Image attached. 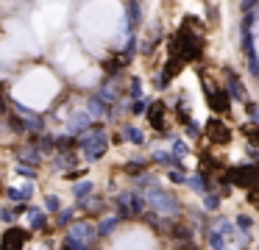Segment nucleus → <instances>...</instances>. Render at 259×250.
<instances>
[{
	"label": "nucleus",
	"mask_w": 259,
	"mask_h": 250,
	"mask_svg": "<svg viewBox=\"0 0 259 250\" xmlns=\"http://www.w3.org/2000/svg\"><path fill=\"white\" fill-rule=\"evenodd\" d=\"M151 103H153V100H131V103H128V111H131V114H148V109H151Z\"/></svg>",
	"instance_id": "nucleus-20"
},
{
	"label": "nucleus",
	"mask_w": 259,
	"mask_h": 250,
	"mask_svg": "<svg viewBox=\"0 0 259 250\" xmlns=\"http://www.w3.org/2000/svg\"><path fill=\"white\" fill-rule=\"evenodd\" d=\"M164 111H167V106L162 103V100H153L151 103V109H148V120H151V125L156 128V131H162V133H167V122H164Z\"/></svg>",
	"instance_id": "nucleus-5"
},
{
	"label": "nucleus",
	"mask_w": 259,
	"mask_h": 250,
	"mask_svg": "<svg viewBox=\"0 0 259 250\" xmlns=\"http://www.w3.org/2000/svg\"><path fill=\"white\" fill-rule=\"evenodd\" d=\"M28 225H31V231H42V228L48 225V211L31 209V211H28Z\"/></svg>",
	"instance_id": "nucleus-13"
},
{
	"label": "nucleus",
	"mask_w": 259,
	"mask_h": 250,
	"mask_svg": "<svg viewBox=\"0 0 259 250\" xmlns=\"http://www.w3.org/2000/svg\"><path fill=\"white\" fill-rule=\"evenodd\" d=\"M14 172H17V175H25V178H36V170H34V164H17L14 167Z\"/></svg>",
	"instance_id": "nucleus-27"
},
{
	"label": "nucleus",
	"mask_w": 259,
	"mask_h": 250,
	"mask_svg": "<svg viewBox=\"0 0 259 250\" xmlns=\"http://www.w3.org/2000/svg\"><path fill=\"white\" fill-rule=\"evenodd\" d=\"M240 6H242V11L248 14V11H256L259 9V0H240Z\"/></svg>",
	"instance_id": "nucleus-31"
},
{
	"label": "nucleus",
	"mask_w": 259,
	"mask_h": 250,
	"mask_svg": "<svg viewBox=\"0 0 259 250\" xmlns=\"http://www.w3.org/2000/svg\"><path fill=\"white\" fill-rule=\"evenodd\" d=\"M223 183L226 186H231V183H234V186H248V189H253L259 183V167H237V170H229L223 175Z\"/></svg>",
	"instance_id": "nucleus-3"
},
{
	"label": "nucleus",
	"mask_w": 259,
	"mask_h": 250,
	"mask_svg": "<svg viewBox=\"0 0 259 250\" xmlns=\"http://www.w3.org/2000/svg\"><path fill=\"white\" fill-rule=\"evenodd\" d=\"M73 194H75V200H87V197H92V194H95V183H92V181H81V183H75Z\"/></svg>",
	"instance_id": "nucleus-14"
},
{
	"label": "nucleus",
	"mask_w": 259,
	"mask_h": 250,
	"mask_svg": "<svg viewBox=\"0 0 259 250\" xmlns=\"http://www.w3.org/2000/svg\"><path fill=\"white\" fill-rule=\"evenodd\" d=\"M123 170L128 172V175H137V178H140L142 172L148 170V161H145V159H134V161H125V164H123Z\"/></svg>",
	"instance_id": "nucleus-15"
},
{
	"label": "nucleus",
	"mask_w": 259,
	"mask_h": 250,
	"mask_svg": "<svg viewBox=\"0 0 259 250\" xmlns=\"http://www.w3.org/2000/svg\"><path fill=\"white\" fill-rule=\"evenodd\" d=\"M248 70H251V75L259 78V56H256V53L248 56Z\"/></svg>",
	"instance_id": "nucleus-30"
},
{
	"label": "nucleus",
	"mask_w": 259,
	"mask_h": 250,
	"mask_svg": "<svg viewBox=\"0 0 259 250\" xmlns=\"http://www.w3.org/2000/svg\"><path fill=\"white\" fill-rule=\"evenodd\" d=\"M229 103H231V97H229L226 89H220V86L209 89V106H212L218 114H226V111H229Z\"/></svg>",
	"instance_id": "nucleus-6"
},
{
	"label": "nucleus",
	"mask_w": 259,
	"mask_h": 250,
	"mask_svg": "<svg viewBox=\"0 0 259 250\" xmlns=\"http://www.w3.org/2000/svg\"><path fill=\"white\" fill-rule=\"evenodd\" d=\"M234 225L240 228V233H248L253 228V217L251 214H234Z\"/></svg>",
	"instance_id": "nucleus-17"
},
{
	"label": "nucleus",
	"mask_w": 259,
	"mask_h": 250,
	"mask_svg": "<svg viewBox=\"0 0 259 250\" xmlns=\"http://www.w3.org/2000/svg\"><path fill=\"white\" fill-rule=\"evenodd\" d=\"M248 117H251V120H253V122H256V125H259V109H256V106H253V103H248Z\"/></svg>",
	"instance_id": "nucleus-32"
},
{
	"label": "nucleus",
	"mask_w": 259,
	"mask_h": 250,
	"mask_svg": "<svg viewBox=\"0 0 259 250\" xmlns=\"http://www.w3.org/2000/svg\"><path fill=\"white\" fill-rule=\"evenodd\" d=\"M226 250H229V247H226Z\"/></svg>",
	"instance_id": "nucleus-35"
},
{
	"label": "nucleus",
	"mask_w": 259,
	"mask_h": 250,
	"mask_svg": "<svg viewBox=\"0 0 259 250\" xmlns=\"http://www.w3.org/2000/svg\"><path fill=\"white\" fill-rule=\"evenodd\" d=\"M209 247L212 250H226V239L220 231H209Z\"/></svg>",
	"instance_id": "nucleus-22"
},
{
	"label": "nucleus",
	"mask_w": 259,
	"mask_h": 250,
	"mask_svg": "<svg viewBox=\"0 0 259 250\" xmlns=\"http://www.w3.org/2000/svg\"><path fill=\"white\" fill-rule=\"evenodd\" d=\"M120 139L123 142H131V144H145V133L140 131V125H120Z\"/></svg>",
	"instance_id": "nucleus-8"
},
{
	"label": "nucleus",
	"mask_w": 259,
	"mask_h": 250,
	"mask_svg": "<svg viewBox=\"0 0 259 250\" xmlns=\"http://www.w3.org/2000/svg\"><path fill=\"white\" fill-rule=\"evenodd\" d=\"M256 250H259V242H256Z\"/></svg>",
	"instance_id": "nucleus-33"
},
{
	"label": "nucleus",
	"mask_w": 259,
	"mask_h": 250,
	"mask_svg": "<svg viewBox=\"0 0 259 250\" xmlns=\"http://www.w3.org/2000/svg\"><path fill=\"white\" fill-rule=\"evenodd\" d=\"M242 50H245V56L256 53V50H253V33L248 31V28H242Z\"/></svg>",
	"instance_id": "nucleus-24"
},
{
	"label": "nucleus",
	"mask_w": 259,
	"mask_h": 250,
	"mask_svg": "<svg viewBox=\"0 0 259 250\" xmlns=\"http://www.w3.org/2000/svg\"><path fill=\"white\" fill-rule=\"evenodd\" d=\"M170 153H173L176 159H184V156L190 153V147H187L184 139H173V147H170Z\"/></svg>",
	"instance_id": "nucleus-23"
},
{
	"label": "nucleus",
	"mask_w": 259,
	"mask_h": 250,
	"mask_svg": "<svg viewBox=\"0 0 259 250\" xmlns=\"http://www.w3.org/2000/svg\"><path fill=\"white\" fill-rule=\"evenodd\" d=\"M226 92H229V97L231 100H237V103H248V92H245V86H242V81L237 75H229L226 78Z\"/></svg>",
	"instance_id": "nucleus-7"
},
{
	"label": "nucleus",
	"mask_w": 259,
	"mask_h": 250,
	"mask_svg": "<svg viewBox=\"0 0 259 250\" xmlns=\"http://www.w3.org/2000/svg\"><path fill=\"white\" fill-rule=\"evenodd\" d=\"M75 222V209H62L59 211V217H56V225H73Z\"/></svg>",
	"instance_id": "nucleus-21"
},
{
	"label": "nucleus",
	"mask_w": 259,
	"mask_h": 250,
	"mask_svg": "<svg viewBox=\"0 0 259 250\" xmlns=\"http://www.w3.org/2000/svg\"><path fill=\"white\" fill-rule=\"evenodd\" d=\"M117 225H120V217H117V214H114V217H106V220L98 225V236H109V233H112Z\"/></svg>",
	"instance_id": "nucleus-16"
},
{
	"label": "nucleus",
	"mask_w": 259,
	"mask_h": 250,
	"mask_svg": "<svg viewBox=\"0 0 259 250\" xmlns=\"http://www.w3.org/2000/svg\"><path fill=\"white\" fill-rule=\"evenodd\" d=\"M128 94H131L134 100H140V97H142V81H140V78H131V83H128Z\"/></svg>",
	"instance_id": "nucleus-26"
},
{
	"label": "nucleus",
	"mask_w": 259,
	"mask_h": 250,
	"mask_svg": "<svg viewBox=\"0 0 259 250\" xmlns=\"http://www.w3.org/2000/svg\"><path fill=\"white\" fill-rule=\"evenodd\" d=\"M206 136L212 139V142H226V139H229V128L220 120H209L206 122Z\"/></svg>",
	"instance_id": "nucleus-10"
},
{
	"label": "nucleus",
	"mask_w": 259,
	"mask_h": 250,
	"mask_svg": "<svg viewBox=\"0 0 259 250\" xmlns=\"http://www.w3.org/2000/svg\"><path fill=\"white\" fill-rule=\"evenodd\" d=\"M256 81H259V78H256Z\"/></svg>",
	"instance_id": "nucleus-34"
},
{
	"label": "nucleus",
	"mask_w": 259,
	"mask_h": 250,
	"mask_svg": "<svg viewBox=\"0 0 259 250\" xmlns=\"http://www.w3.org/2000/svg\"><path fill=\"white\" fill-rule=\"evenodd\" d=\"M87 114H90V117H106V114H112V106L95 94V97L87 100Z\"/></svg>",
	"instance_id": "nucleus-9"
},
{
	"label": "nucleus",
	"mask_w": 259,
	"mask_h": 250,
	"mask_svg": "<svg viewBox=\"0 0 259 250\" xmlns=\"http://www.w3.org/2000/svg\"><path fill=\"white\" fill-rule=\"evenodd\" d=\"M31 239V231L28 228H20V225H12L3 236H0V250H23Z\"/></svg>",
	"instance_id": "nucleus-4"
},
{
	"label": "nucleus",
	"mask_w": 259,
	"mask_h": 250,
	"mask_svg": "<svg viewBox=\"0 0 259 250\" xmlns=\"http://www.w3.org/2000/svg\"><path fill=\"white\" fill-rule=\"evenodd\" d=\"M220 194H214V192H206L203 194V211H218L220 209Z\"/></svg>",
	"instance_id": "nucleus-19"
},
{
	"label": "nucleus",
	"mask_w": 259,
	"mask_h": 250,
	"mask_svg": "<svg viewBox=\"0 0 259 250\" xmlns=\"http://www.w3.org/2000/svg\"><path fill=\"white\" fill-rule=\"evenodd\" d=\"M125 20H128V28H137L142 22V9L140 0H128V9H125Z\"/></svg>",
	"instance_id": "nucleus-12"
},
{
	"label": "nucleus",
	"mask_w": 259,
	"mask_h": 250,
	"mask_svg": "<svg viewBox=\"0 0 259 250\" xmlns=\"http://www.w3.org/2000/svg\"><path fill=\"white\" fill-rule=\"evenodd\" d=\"M214 231H220L226 236V233H234V220H226V217H218V220L212 222Z\"/></svg>",
	"instance_id": "nucleus-18"
},
{
	"label": "nucleus",
	"mask_w": 259,
	"mask_h": 250,
	"mask_svg": "<svg viewBox=\"0 0 259 250\" xmlns=\"http://www.w3.org/2000/svg\"><path fill=\"white\" fill-rule=\"evenodd\" d=\"M106 147H109V136H106V131H103V125H98V122L84 133V136H78V150L84 153L87 161H98L106 153Z\"/></svg>",
	"instance_id": "nucleus-1"
},
{
	"label": "nucleus",
	"mask_w": 259,
	"mask_h": 250,
	"mask_svg": "<svg viewBox=\"0 0 259 250\" xmlns=\"http://www.w3.org/2000/svg\"><path fill=\"white\" fill-rule=\"evenodd\" d=\"M184 131H187V136H201V128H198L195 120H184Z\"/></svg>",
	"instance_id": "nucleus-29"
},
{
	"label": "nucleus",
	"mask_w": 259,
	"mask_h": 250,
	"mask_svg": "<svg viewBox=\"0 0 259 250\" xmlns=\"http://www.w3.org/2000/svg\"><path fill=\"white\" fill-rule=\"evenodd\" d=\"M45 211H51V214H59V211H62V200H59L56 194H48V197H45Z\"/></svg>",
	"instance_id": "nucleus-25"
},
{
	"label": "nucleus",
	"mask_w": 259,
	"mask_h": 250,
	"mask_svg": "<svg viewBox=\"0 0 259 250\" xmlns=\"http://www.w3.org/2000/svg\"><path fill=\"white\" fill-rule=\"evenodd\" d=\"M184 186H190L195 194H206V192H209V189H206V186H209V178H203L201 172H195V175H187V183H184Z\"/></svg>",
	"instance_id": "nucleus-11"
},
{
	"label": "nucleus",
	"mask_w": 259,
	"mask_h": 250,
	"mask_svg": "<svg viewBox=\"0 0 259 250\" xmlns=\"http://www.w3.org/2000/svg\"><path fill=\"white\" fill-rule=\"evenodd\" d=\"M145 200H148V206H153L151 211H156V214H179V211H181V203H179V200H176L170 192L159 189V186L148 189V192H145Z\"/></svg>",
	"instance_id": "nucleus-2"
},
{
	"label": "nucleus",
	"mask_w": 259,
	"mask_h": 250,
	"mask_svg": "<svg viewBox=\"0 0 259 250\" xmlns=\"http://www.w3.org/2000/svg\"><path fill=\"white\" fill-rule=\"evenodd\" d=\"M167 178H170V183H187V172L184 170H170Z\"/></svg>",
	"instance_id": "nucleus-28"
}]
</instances>
